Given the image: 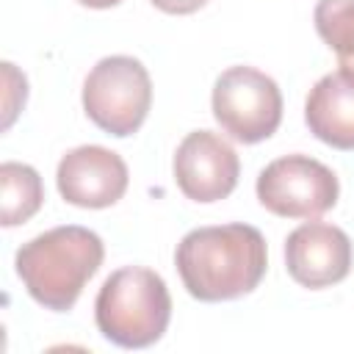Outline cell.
Masks as SVG:
<instances>
[{"instance_id": "cell-1", "label": "cell", "mask_w": 354, "mask_h": 354, "mask_svg": "<svg viewBox=\"0 0 354 354\" xmlns=\"http://www.w3.org/2000/svg\"><path fill=\"white\" fill-rule=\"evenodd\" d=\"M174 263L194 299L230 301L260 285L268 268V249L252 224L196 227L177 243Z\"/></svg>"}, {"instance_id": "cell-2", "label": "cell", "mask_w": 354, "mask_h": 354, "mask_svg": "<svg viewBox=\"0 0 354 354\" xmlns=\"http://www.w3.org/2000/svg\"><path fill=\"white\" fill-rule=\"evenodd\" d=\"M102 238L86 227H53L17 249L14 266L33 301L66 313L80 299L86 282L102 266Z\"/></svg>"}, {"instance_id": "cell-3", "label": "cell", "mask_w": 354, "mask_h": 354, "mask_svg": "<svg viewBox=\"0 0 354 354\" xmlns=\"http://www.w3.org/2000/svg\"><path fill=\"white\" fill-rule=\"evenodd\" d=\"M171 318V296L160 274L144 266L113 271L94 301V321L105 340L122 348L158 343Z\"/></svg>"}, {"instance_id": "cell-4", "label": "cell", "mask_w": 354, "mask_h": 354, "mask_svg": "<svg viewBox=\"0 0 354 354\" xmlns=\"http://www.w3.org/2000/svg\"><path fill=\"white\" fill-rule=\"evenodd\" d=\"M152 105V80L133 55H108L97 61L83 83V111L108 136L138 133Z\"/></svg>"}, {"instance_id": "cell-5", "label": "cell", "mask_w": 354, "mask_h": 354, "mask_svg": "<svg viewBox=\"0 0 354 354\" xmlns=\"http://www.w3.org/2000/svg\"><path fill=\"white\" fill-rule=\"evenodd\" d=\"M213 116L241 144L266 141L282 122V94L274 77L254 66H230L213 86Z\"/></svg>"}, {"instance_id": "cell-6", "label": "cell", "mask_w": 354, "mask_h": 354, "mask_svg": "<svg viewBox=\"0 0 354 354\" xmlns=\"http://www.w3.org/2000/svg\"><path fill=\"white\" fill-rule=\"evenodd\" d=\"M257 199L282 218H318L332 210L340 194L329 166L310 155H285L271 160L257 177Z\"/></svg>"}, {"instance_id": "cell-7", "label": "cell", "mask_w": 354, "mask_h": 354, "mask_svg": "<svg viewBox=\"0 0 354 354\" xmlns=\"http://www.w3.org/2000/svg\"><path fill=\"white\" fill-rule=\"evenodd\" d=\"M174 180L177 188L194 202H218L230 196L238 185L241 160L230 141L210 130L188 133L174 152Z\"/></svg>"}, {"instance_id": "cell-8", "label": "cell", "mask_w": 354, "mask_h": 354, "mask_svg": "<svg viewBox=\"0 0 354 354\" xmlns=\"http://www.w3.org/2000/svg\"><path fill=\"white\" fill-rule=\"evenodd\" d=\"M124 160L100 144H83L69 149L55 171L58 194L75 207H111L127 191Z\"/></svg>"}, {"instance_id": "cell-9", "label": "cell", "mask_w": 354, "mask_h": 354, "mask_svg": "<svg viewBox=\"0 0 354 354\" xmlns=\"http://www.w3.org/2000/svg\"><path fill=\"white\" fill-rule=\"evenodd\" d=\"M285 266L301 288L321 290L337 285L351 271V241L335 224L307 221L288 235Z\"/></svg>"}, {"instance_id": "cell-10", "label": "cell", "mask_w": 354, "mask_h": 354, "mask_svg": "<svg viewBox=\"0 0 354 354\" xmlns=\"http://www.w3.org/2000/svg\"><path fill=\"white\" fill-rule=\"evenodd\" d=\"M304 122L318 141L335 149H354V72L324 75L307 94Z\"/></svg>"}, {"instance_id": "cell-11", "label": "cell", "mask_w": 354, "mask_h": 354, "mask_svg": "<svg viewBox=\"0 0 354 354\" xmlns=\"http://www.w3.org/2000/svg\"><path fill=\"white\" fill-rule=\"evenodd\" d=\"M44 202V185L33 166L6 160L0 166V224L17 227L39 213Z\"/></svg>"}, {"instance_id": "cell-12", "label": "cell", "mask_w": 354, "mask_h": 354, "mask_svg": "<svg viewBox=\"0 0 354 354\" xmlns=\"http://www.w3.org/2000/svg\"><path fill=\"white\" fill-rule=\"evenodd\" d=\"M315 30L337 55L340 69L354 72V0H318Z\"/></svg>"}, {"instance_id": "cell-13", "label": "cell", "mask_w": 354, "mask_h": 354, "mask_svg": "<svg viewBox=\"0 0 354 354\" xmlns=\"http://www.w3.org/2000/svg\"><path fill=\"white\" fill-rule=\"evenodd\" d=\"M3 86H6V97H3V130L11 127L14 116L19 113V108L28 100V80L25 75H19L14 69V64H3Z\"/></svg>"}, {"instance_id": "cell-14", "label": "cell", "mask_w": 354, "mask_h": 354, "mask_svg": "<svg viewBox=\"0 0 354 354\" xmlns=\"http://www.w3.org/2000/svg\"><path fill=\"white\" fill-rule=\"evenodd\" d=\"M207 0H152L155 8L166 11V14H194L205 6Z\"/></svg>"}, {"instance_id": "cell-15", "label": "cell", "mask_w": 354, "mask_h": 354, "mask_svg": "<svg viewBox=\"0 0 354 354\" xmlns=\"http://www.w3.org/2000/svg\"><path fill=\"white\" fill-rule=\"evenodd\" d=\"M80 6H88V8H111V6H119L122 0H77Z\"/></svg>"}]
</instances>
